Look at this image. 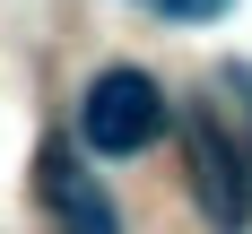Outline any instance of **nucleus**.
<instances>
[{
    "label": "nucleus",
    "instance_id": "nucleus-3",
    "mask_svg": "<svg viewBox=\"0 0 252 234\" xmlns=\"http://www.w3.org/2000/svg\"><path fill=\"white\" fill-rule=\"evenodd\" d=\"M200 200L209 217H244V182H235V156L218 148V130H200Z\"/></svg>",
    "mask_w": 252,
    "mask_h": 234
},
{
    "label": "nucleus",
    "instance_id": "nucleus-1",
    "mask_svg": "<svg viewBox=\"0 0 252 234\" xmlns=\"http://www.w3.org/2000/svg\"><path fill=\"white\" fill-rule=\"evenodd\" d=\"M157 130H165V87L148 70H104L78 104V139L96 156H139Z\"/></svg>",
    "mask_w": 252,
    "mask_h": 234
},
{
    "label": "nucleus",
    "instance_id": "nucleus-4",
    "mask_svg": "<svg viewBox=\"0 0 252 234\" xmlns=\"http://www.w3.org/2000/svg\"><path fill=\"white\" fill-rule=\"evenodd\" d=\"M157 9H165V18H226L235 0H157Z\"/></svg>",
    "mask_w": 252,
    "mask_h": 234
},
{
    "label": "nucleus",
    "instance_id": "nucleus-2",
    "mask_svg": "<svg viewBox=\"0 0 252 234\" xmlns=\"http://www.w3.org/2000/svg\"><path fill=\"white\" fill-rule=\"evenodd\" d=\"M44 200H52V217H70V226H113V200H104L61 148H44Z\"/></svg>",
    "mask_w": 252,
    "mask_h": 234
}]
</instances>
